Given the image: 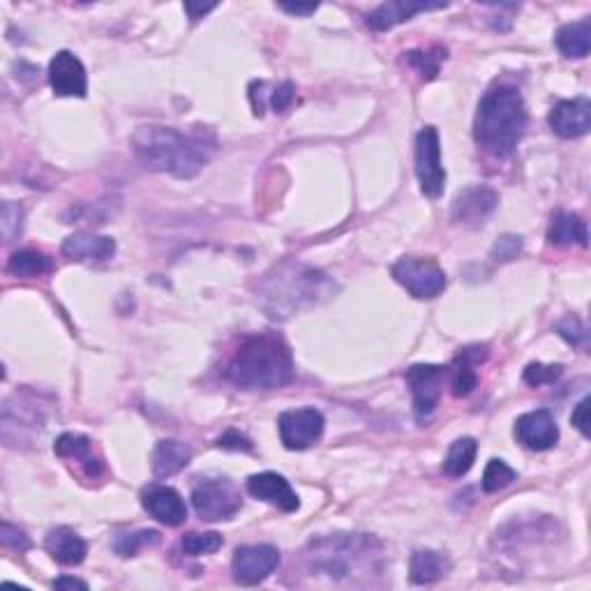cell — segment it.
<instances>
[{"label":"cell","instance_id":"24","mask_svg":"<svg viewBox=\"0 0 591 591\" xmlns=\"http://www.w3.org/2000/svg\"><path fill=\"white\" fill-rule=\"evenodd\" d=\"M192 460V448L176 439H162L153 451V474L157 478L174 476Z\"/></svg>","mask_w":591,"mask_h":591},{"label":"cell","instance_id":"43","mask_svg":"<svg viewBox=\"0 0 591 591\" xmlns=\"http://www.w3.org/2000/svg\"><path fill=\"white\" fill-rule=\"evenodd\" d=\"M215 3H211V5H201V3H185V12L190 14V19L192 21H197V19H201L204 17V14H208L211 10H215Z\"/></svg>","mask_w":591,"mask_h":591},{"label":"cell","instance_id":"4","mask_svg":"<svg viewBox=\"0 0 591 591\" xmlns=\"http://www.w3.org/2000/svg\"><path fill=\"white\" fill-rule=\"evenodd\" d=\"M333 282L317 268L282 264L266 275L259 289V305L273 319H287L331 294Z\"/></svg>","mask_w":591,"mask_h":591},{"label":"cell","instance_id":"29","mask_svg":"<svg viewBox=\"0 0 591 591\" xmlns=\"http://www.w3.org/2000/svg\"><path fill=\"white\" fill-rule=\"evenodd\" d=\"M162 541L160 531L155 529H141V531H132V534H118L114 541V550L116 555L121 557H134L139 550L144 548H153Z\"/></svg>","mask_w":591,"mask_h":591},{"label":"cell","instance_id":"41","mask_svg":"<svg viewBox=\"0 0 591 591\" xmlns=\"http://www.w3.org/2000/svg\"><path fill=\"white\" fill-rule=\"evenodd\" d=\"M571 423L582 432V437H587V439L591 437V430H589V398L582 400L580 405L573 409Z\"/></svg>","mask_w":591,"mask_h":591},{"label":"cell","instance_id":"2","mask_svg":"<svg viewBox=\"0 0 591 591\" xmlns=\"http://www.w3.org/2000/svg\"><path fill=\"white\" fill-rule=\"evenodd\" d=\"M527 123V107L518 88L495 84L478 102L474 139L485 153L506 160L525 137Z\"/></svg>","mask_w":591,"mask_h":591},{"label":"cell","instance_id":"6","mask_svg":"<svg viewBox=\"0 0 591 591\" xmlns=\"http://www.w3.org/2000/svg\"><path fill=\"white\" fill-rule=\"evenodd\" d=\"M192 506L201 520H229L241 511V492L229 478H206L192 490Z\"/></svg>","mask_w":591,"mask_h":591},{"label":"cell","instance_id":"44","mask_svg":"<svg viewBox=\"0 0 591 591\" xmlns=\"http://www.w3.org/2000/svg\"><path fill=\"white\" fill-rule=\"evenodd\" d=\"M54 589H88L86 582H81L77 578H58L54 580Z\"/></svg>","mask_w":591,"mask_h":591},{"label":"cell","instance_id":"12","mask_svg":"<svg viewBox=\"0 0 591 591\" xmlns=\"http://www.w3.org/2000/svg\"><path fill=\"white\" fill-rule=\"evenodd\" d=\"M499 194L488 185H474L460 192L453 201V220L465 227H481V224L495 213Z\"/></svg>","mask_w":591,"mask_h":591},{"label":"cell","instance_id":"8","mask_svg":"<svg viewBox=\"0 0 591 591\" xmlns=\"http://www.w3.org/2000/svg\"><path fill=\"white\" fill-rule=\"evenodd\" d=\"M416 176L428 199H439L446 187V169L441 164V144L437 127H423L416 134Z\"/></svg>","mask_w":591,"mask_h":591},{"label":"cell","instance_id":"39","mask_svg":"<svg viewBox=\"0 0 591 591\" xmlns=\"http://www.w3.org/2000/svg\"><path fill=\"white\" fill-rule=\"evenodd\" d=\"M218 446L227 448V451H245V453L252 451V441L245 435H241L238 430H229L227 435H222L218 439Z\"/></svg>","mask_w":591,"mask_h":591},{"label":"cell","instance_id":"3","mask_svg":"<svg viewBox=\"0 0 591 591\" xmlns=\"http://www.w3.org/2000/svg\"><path fill=\"white\" fill-rule=\"evenodd\" d=\"M224 377L245 391H273L294 379V358L278 335H250L234 351Z\"/></svg>","mask_w":591,"mask_h":591},{"label":"cell","instance_id":"34","mask_svg":"<svg viewBox=\"0 0 591 591\" xmlns=\"http://www.w3.org/2000/svg\"><path fill=\"white\" fill-rule=\"evenodd\" d=\"M564 368L561 365H543V363H531L525 370V381L529 386H545V384H555V381L561 377Z\"/></svg>","mask_w":591,"mask_h":591},{"label":"cell","instance_id":"13","mask_svg":"<svg viewBox=\"0 0 591 591\" xmlns=\"http://www.w3.org/2000/svg\"><path fill=\"white\" fill-rule=\"evenodd\" d=\"M49 84L61 97H86V67L72 51H58L49 63Z\"/></svg>","mask_w":591,"mask_h":591},{"label":"cell","instance_id":"30","mask_svg":"<svg viewBox=\"0 0 591 591\" xmlns=\"http://www.w3.org/2000/svg\"><path fill=\"white\" fill-rule=\"evenodd\" d=\"M407 56V63L411 67H416L418 74H421L423 79H435L439 70H441V63L446 61V49L441 47H432V49H414L409 51Z\"/></svg>","mask_w":591,"mask_h":591},{"label":"cell","instance_id":"22","mask_svg":"<svg viewBox=\"0 0 591 591\" xmlns=\"http://www.w3.org/2000/svg\"><path fill=\"white\" fill-rule=\"evenodd\" d=\"M44 548L51 559L63 566H77L88 555V545L72 527H56L44 538Z\"/></svg>","mask_w":591,"mask_h":591},{"label":"cell","instance_id":"31","mask_svg":"<svg viewBox=\"0 0 591 591\" xmlns=\"http://www.w3.org/2000/svg\"><path fill=\"white\" fill-rule=\"evenodd\" d=\"M224 545V538L218 531H190V534L183 536L181 548L187 557H201V555H213Z\"/></svg>","mask_w":591,"mask_h":591},{"label":"cell","instance_id":"32","mask_svg":"<svg viewBox=\"0 0 591 591\" xmlns=\"http://www.w3.org/2000/svg\"><path fill=\"white\" fill-rule=\"evenodd\" d=\"M518 478V471L511 469L504 460H490L483 471V490L485 492H499L511 485Z\"/></svg>","mask_w":591,"mask_h":591},{"label":"cell","instance_id":"16","mask_svg":"<svg viewBox=\"0 0 591 591\" xmlns=\"http://www.w3.org/2000/svg\"><path fill=\"white\" fill-rule=\"evenodd\" d=\"M550 127L564 139L585 137L591 127V102L587 97L561 100L550 111Z\"/></svg>","mask_w":591,"mask_h":591},{"label":"cell","instance_id":"25","mask_svg":"<svg viewBox=\"0 0 591 591\" xmlns=\"http://www.w3.org/2000/svg\"><path fill=\"white\" fill-rule=\"evenodd\" d=\"M448 559L435 550H416L409 561V578L414 585H432L448 573Z\"/></svg>","mask_w":591,"mask_h":591},{"label":"cell","instance_id":"18","mask_svg":"<svg viewBox=\"0 0 591 591\" xmlns=\"http://www.w3.org/2000/svg\"><path fill=\"white\" fill-rule=\"evenodd\" d=\"M448 3H425V0H388L365 17L372 31H391L393 26L405 24V21L414 19L416 14L430 12V10H444Z\"/></svg>","mask_w":591,"mask_h":591},{"label":"cell","instance_id":"23","mask_svg":"<svg viewBox=\"0 0 591 591\" xmlns=\"http://www.w3.org/2000/svg\"><path fill=\"white\" fill-rule=\"evenodd\" d=\"M548 243L555 245V248H566V245H580V248H587L589 245L587 224L582 222L580 215L568 213V211H557L552 215V222L548 229Z\"/></svg>","mask_w":591,"mask_h":591},{"label":"cell","instance_id":"14","mask_svg":"<svg viewBox=\"0 0 591 591\" xmlns=\"http://www.w3.org/2000/svg\"><path fill=\"white\" fill-rule=\"evenodd\" d=\"M515 437L531 451H550L559 441V428L555 416L548 409H536L520 416L515 423Z\"/></svg>","mask_w":591,"mask_h":591},{"label":"cell","instance_id":"26","mask_svg":"<svg viewBox=\"0 0 591 591\" xmlns=\"http://www.w3.org/2000/svg\"><path fill=\"white\" fill-rule=\"evenodd\" d=\"M557 47L566 58H587L591 49V21L589 17L573 21L559 28Z\"/></svg>","mask_w":591,"mask_h":591},{"label":"cell","instance_id":"35","mask_svg":"<svg viewBox=\"0 0 591 591\" xmlns=\"http://www.w3.org/2000/svg\"><path fill=\"white\" fill-rule=\"evenodd\" d=\"M21 222H24V208L14 201L3 204V238L5 243H12L21 234Z\"/></svg>","mask_w":591,"mask_h":591},{"label":"cell","instance_id":"37","mask_svg":"<svg viewBox=\"0 0 591 591\" xmlns=\"http://www.w3.org/2000/svg\"><path fill=\"white\" fill-rule=\"evenodd\" d=\"M522 252V238L506 234L497 238L495 248H492V259L495 261H513Z\"/></svg>","mask_w":591,"mask_h":591},{"label":"cell","instance_id":"15","mask_svg":"<svg viewBox=\"0 0 591 591\" xmlns=\"http://www.w3.org/2000/svg\"><path fill=\"white\" fill-rule=\"evenodd\" d=\"M141 504L157 522L167 527H181L187 520V506L183 497L169 485L153 483L141 492Z\"/></svg>","mask_w":591,"mask_h":591},{"label":"cell","instance_id":"9","mask_svg":"<svg viewBox=\"0 0 591 591\" xmlns=\"http://www.w3.org/2000/svg\"><path fill=\"white\" fill-rule=\"evenodd\" d=\"M324 425V416L314 407L284 411L278 418L280 439L289 451H305V448L317 444L321 435H324Z\"/></svg>","mask_w":591,"mask_h":591},{"label":"cell","instance_id":"7","mask_svg":"<svg viewBox=\"0 0 591 591\" xmlns=\"http://www.w3.org/2000/svg\"><path fill=\"white\" fill-rule=\"evenodd\" d=\"M391 275L418 301H428V298L439 296L448 284L444 268L435 259L402 257L393 264Z\"/></svg>","mask_w":591,"mask_h":591},{"label":"cell","instance_id":"40","mask_svg":"<svg viewBox=\"0 0 591 591\" xmlns=\"http://www.w3.org/2000/svg\"><path fill=\"white\" fill-rule=\"evenodd\" d=\"M266 88H268L266 81H252L250 84V100H252L254 116H264L266 102L271 100V93H266Z\"/></svg>","mask_w":591,"mask_h":591},{"label":"cell","instance_id":"28","mask_svg":"<svg viewBox=\"0 0 591 591\" xmlns=\"http://www.w3.org/2000/svg\"><path fill=\"white\" fill-rule=\"evenodd\" d=\"M7 271L14 278H37L51 271V259L40 250H17L7 261Z\"/></svg>","mask_w":591,"mask_h":591},{"label":"cell","instance_id":"21","mask_svg":"<svg viewBox=\"0 0 591 591\" xmlns=\"http://www.w3.org/2000/svg\"><path fill=\"white\" fill-rule=\"evenodd\" d=\"M488 358V347L474 344V347L460 349L451 365V388L455 398H467V395L478 386V372L476 368Z\"/></svg>","mask_w":591,"mask_h":591},{"label":"cell","instance_id":"1","mask_svg":"<svg viewBox=\"0 0 591 591\" xmlns=\"http://www.w3.org/2000/svg\"><path fill=\"white\" fill-rule=\"evenodd\" d=\"M132 148L144 167L176 178H194L211 160L218 141L206 127L181 132L176 127H139L132 137Z\"/></svg>","mask_w":591,"mask_h":591},{"label":"cell","instance_id":"20","mask_svg":"<svg viewBox=\"0 0 591 591\" xmlns=\"http://www.w3.org/2000/svg\"><path fill=\"white\" fill-rule=\"evenodd\" d=\"M54 453L65 462H77L79 469L84 471L88 478H97L102 474V460L93 453V441L84 435H74V432H65L56 439Z\"/></svg>","mask_w":591,"mask_h":591},{"label":"cell","instance_id":"19","mask_svg":"<svg viewBox=\"0 0 591 591\" xmlns=\"http://www.w3.org/2000/svg\"><path fill=\"white\" fill-rule=\"evenodd\" d=\"M63 254L72 261H81V264H104L116 254V241L109 236L79 231V234L65 238Z\"/></svg>","mask_w":591,"mask_h":591},{"label":"cell","instance_id":"36","mask_svg":"<svg viewBox=\"0 0 591 591\" xmlns=\"http://www.w3.org/2000/svg\"><path fill=\"white\" fill-rule=\"evenodd\" d=\"M0 543H3L5 548L17 550V552H26L31 548V538L26 536V531L10 525V522H3V525H0Z\"/></svg>","mask_w":591,"mask_h":591},{"label":"cell","instance_id":"11","mask_svg":"<svg viewBox=\"0 0 591 591\" xmlns=\"http://www.w3.org/2000/svg\"><path fill=\"white\" fill-rule=\"evenodd\" d=\"M280 564V552L273 545H243L234 552L231 571L234 580L243 587H254L264 582Z\"/></svg>","mask_w":591,"mask_h":591},{"label":"cell","instance_id":"42","mask_svg":"<svg viewBox=\"0 0 591 591\" xmlns=\"http://www.w3.org/2000/svg\"><path fill=\"white\" fill-rule=\"evenodd\" d=\"M280 7L284 12H289V14H296V17H308V14H314L317 12V3H308V5H303V3H280Z\"/></svg>","mask_w":591,"mask_h":591},{"label":"cell","instance_id":"17","mask_svg":"<svg viewBox=\"0 0 591 591\" xmlns=\"http://www.w3.org/2000/svg\"><path fill=\"white\" fill-rule=\"evenodd\" d=\"M248 492L254 499L266 501L284 513H294L301 508V499L291 488L289 481L275 471H264V474H254L248 478Z\"/></svg>","mask_w":591,"mask_h":591},{"label":"cell","instance_id":"27","mask_svg":"<svg viewBox=\"0 0 591 591\" xmlns=\"http://www.w3.org/2000/svg\"><path fill=\"white\" fill-rule=\"evenodd\" d=\"M476 453H478L476 439H471V437L455 439L453 444H451V448H448V453H446L444 465H441V469H444L446 476L462 478L471 467H474Z\"/></svg>","mask_w":591,"mask_h":591},{"label":"cell","instance_id":"10","mask_svg":"<svg viewBox=\"0 0 591 591\" xmlns=\"http://www.w3.org/2000/svg\"><path fill=\"white\" fill-rule=\"evenodd\" d=\"M446 370L441 365H414L409 368L405 379L414 395V414L418 421H428L435 414L441 400V388H444Z\"/></svg>","mask_w":591,"mask_h":591},{"label":"cell","instance_id":"33","mask_svg":"<svg viewBox=\"0 0 591 591\" xmlns=\"http://www.w3.org/2000/svg\"><path fill=\"white\" fill-rule=\"evenodd\" d=\"M557 333L568 344H571V347H580V349L587 347L589 331H587L585 321H582L578 314H566V317L557 324Z\"/></svg>","mask_w":591,"mask_h":591},{"label":"cell","instance_id":"5","mask_svg":"<svg viewBox=\"0 0 591 591\" xmlns=\"http://www.w3.org/2000/svg\"><path fill=\"white\" fill-rule=\"evenodd\" d=\"M379 543L365 534H335L310 543L308 559L312 571L326 573L328 578H349L358 568L377 557Z\"/></svg>","mask_w":591,"mask_h":591},{"label":"cell","instance_id":"38","mask_svg":"<svg viewBox=\"0 0 591 591\" xmlns=\"http://www.w3.org/2000/svg\"><path fill=\"white\" fill-rule=\"evenodd\" d=\"M294 100H296V86L291 84V81H284V84H280L271 93V100H268V104H271L275 114H282V111H287L291 104H294Z\"/></svg>","mask_w":591,"mask_h":591}]
</instances>
